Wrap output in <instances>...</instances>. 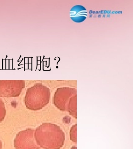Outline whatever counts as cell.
Instances as JSON below:
<instances>
[{
	"mask_svg": "<svg viewBox=\"0 0 133 149\" xmlns=\"http://www.w3.org/2000/svg\"><path fill=\"white\" fill-rule=\"evenodd\" d=\"M34 135L38 146L44 149H60L64 145V132L55 124L43 123L35 130Z\"/></svg>",
	"mask_w": 133,
	"mask_h": 149,
	"instance_id": "1",
	"label": "cell"
},
{
	"mask_svg": "<svg viewBox=\"0 0 133 149\" xmlns=\"http://www.w3.org/2000/svg\"><path fill=\"white\" fill-rule=\"evenodd\" d=\"M50 98L49 88L41 84H36L27 88L24 102L28 109L37 111L46 106L49 103Z\"/></svg>",
	"mask_w": 133,
	"mask_h": 149,
	"instance_id": "2",
	"label": "cell"
},
{
	"mask_svg": "<svg viewBox=\"0 0 133 149\" xmlns=\"http://www.w3.org/2000/svg\"><path fill=\"white\" fill-rule=\"evenodd\" d=\"M35 130L27 129L18 132L14 139L16 149H40L35 139Z\"/></svg>",
	"mask_w": 133,
	"mask_h": 149,
	"instance_id": "3",
	"label": "cell"
},
{
	"mask_svg": "<svg viewBox=\"0 0 133 149\" xmlns=\"http://www.w3.org/2000/svg\"><path fill=\"white\" fill-rule=\"evenodd\" d=\"M25 87L23 80H0V96L2 97H17Z\"/></svg>",
	"mask_w": 133,
	"mask_h": 149,
	"instance_id": "4",
	"label": "cell"
},
{
	"mask_svg": "<svg viewBox=\"0 0 133 149\" xmlns=\"http://www.w3.org/2000/svg\"><path fill=\"white\" fill-rule=\"evenodd\" d=\"M75 93L76 92L73 89H58L53 96V104L61 111H67L69 101Z\"/></svg>",
	"mask_w": 133,
	"mask_h": 149,
	"instance_id": "5",
	"label": "cell"
},
{
	"mask_svg": "<svg viewBox=\"0 0 133 149\" xmlns=\"http://www.w3.org/2000/svg\"><path fill=\"white\" fill-rule=\"evenodd\" d=\"M70 16L74 22L81 23L86 19L88 16V12L84 6L81 5L75 6L71 9Z\"/></svg>",
	"mask_w": 133,
	"mask_h": 149,
	"instance_id": "6",
	"label": "cell"
},
{
	"mask_svg": "<svg viewBox=\"0 0 133 149\" xmlns=\"http://www.w3.org/2000/svg\"><path fill=\"white\" fill-rule=\"evenodd\" d=\"M77 102H76V95L73 96L69 101L67 106V111L70 115L72 116L76 119L77 117Z\"/></svg>",
	"mask_w": 133,
	"mask_h": 149,
	"instance_id": "7",
	"label": "cell"
},
{
	"mask_svg": "<svg viewBox=\"0 0 133 149\" xmlns=\"http://www.w3.org/2000/svg\"><path fill=\"white\" fill-rule=\"evenodd\" d=\"M77 125L76 124L72 127L70 131V136L71 141L74 143L77 142Z\"/></svg>",
	"mask_w": 133,
	"mask_h": 149,
	"instance_id": "8",
	"label": "cell"
},
{
	"mask_svg": "<svg viewBox=\"0 0 133 149\" xmlns=\"http://www.w3.org/2000/svg\"><path fill=\"white\" fill-rule=\"evenodd\" d=\"M6 114V110L3 101L0 98V123L4 119Z\"/></svg>",
	"mask_w": 133,
	"mask_h": 149,
	"instance_id": "9",
	"label": "cell"
},
{
	"mask_svg": "<svg viewBox=\"0 0 133 149\" xmlns=\"http://www.w3.org/2000/svg\"><path fill=\"white\" fill-rule=\"evenodd\" d=\"M2 148V143L1 142V140H0V149H1Z\"/></svg>",
	"mask_w": 133,
	"mask_h": 149,
	"instance_id": "10",
	"label": "cell"
}]
</instances>
